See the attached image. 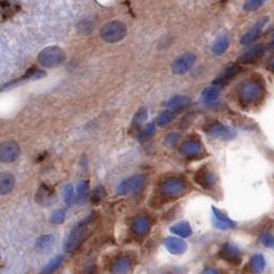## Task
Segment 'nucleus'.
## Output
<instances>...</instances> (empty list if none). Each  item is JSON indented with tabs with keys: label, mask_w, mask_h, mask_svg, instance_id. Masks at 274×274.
Wrapping results in <instances>:
<instances>
[{
	"label": "nucleus",
	"mask_w": 274,
	"mask_h": 274,
	"mask_svg": "<svg viewBox=\"0 0 274 274\" xmlns=\"http://www.w3.org/2000/svg\"><path fill=\"white\" fill-rule=\"evenodd\" d=\"M273 45H274V40H273Z\"/></svg>",
	"instance_id": "b1692460"
},
{
	"label": "nucleus",
	"mask_w": 274,
	"mask_h": 274,
	"mask_svg": "<svg viewBox=\"0 0 274 274\" xmlns=\"http://www.w3.org/2000/svg\"><path fill=\"white\" fill-rule=\"evenodd\" d=\"M265 51V48L263 45H257L254 46L250 49H247L246 51L239 57V61L242 63H252L255 62L256 60H258Z\"/></svg>",
	"instance_id": "9d476101"
},
{
	"label": "nucleus",
	"mask_w": 274,
	"mask_h": 274,
	"mask_svg": "<svg viewBox=\"0 0 274 274\" xmlns=\"http://www.w3.org/2000/svg\"><path fill=\"white\" fill-rule=\"evenodd\" d=\"M267 0H245L243 4V10L246 12L257 11L260 7H262Z\"/></svg>",
	"instance_id": "f3484780"
},
{
	"label": "nucleus",
	"mask_w": 274,
	"mask_h": 274,
	"mask_svg": "<svg viewBox=\"0 0 274 274\" xmlns=\"http://www.w3.org/2000/svg\"><path fill=\"white\" fill-rule=\"evenodd\" d=\"M220 91V87L219 86H212V87H208L203 90V97L207 100H212L214 98H217V96L219 94Z\"/></svg>",
	"instance_id": "aec40b11"
},
{
	"label": "nucleus",
	"mask_w": 274,
	"mask_h": 274,
	"mask_svg": "<svg viewBox=\"0 0 274 274\" xmlns=\"http://www.w3.org/2000/svg\"><path fill=\"white\" fill-rule=\"evenodd\" d=\"M21 149L17 143L13 141L0 144V162L12 163L20 157Z\"/></svg>",
	"instance_id": "0eeeda50"
},
{
	"label": "nucleus",
	"mask_w": 274,
	"mask_h": 274,
	"mask_svg": "<svg viewBox=\"0 0 274 274\" xmlns=\"http://www.w3.org/2000/svg\"><path fill=\"white\" fill-rule=\"evenodd\" d=\"M65 219V210L64 209H59L56 210L50 217V222L54 223V224H61V223Z\"/></svg>",
	"instance_id": "6ab92c4d"
},
{
	"label": "nucleus",
	"mask_w": 274,
	"mask_h": 274,
	"mask_svg": "<svg viewBox=\"0 0 274 274\" xmlns=\"http://www.w3.org/2000/svg\"><path fill=\"white\" fill-rule=\"evenodd\" d=\"M229 47V40L227 37L222 36L214 41L212 45V53L216 55H223Z\"/></svg>",
	"instance_id": "4468645a"
},
{
	"label": "nucleus",
	"mask_w": 274,
	"mask_h": 274,
	"mask_svg": "<svg viewBox=\"0 0 274 274\" xmlns=\"http://www.w3.org/2000/svg\"><path fill=\"white\" fill-rule=\"evenodd\" d=\"M268 70L271 71L272 73H274V57H272L270 60H269V62H268Z\"/></svg>",
	"instance_id": "5701e85b"
},
{
	"label": "nucleus",
	"mask_w": 274,
	"mask_h": 274,
	"mask_svg": "<svg viewBox=\"0 0 274 274\" xmlns=\"http://www.w3.org/2000/svg\"><path fill=\"white\" fill-rule=\"evenodd\" d=\"M269 22V17L268 16H263L261 17L260 20L257 21L252 27L248 29L243 36L241 37V40H240V43H241L242 45H248L254 43L257 39L259 38L260 33L262 32L264 26L267 25V23Z\"/></svg>",
	"instance_id": "423d86ee"
},
{
	"label": "nucleus",
	"mask_w": 274,
	"mask_h": 274,
	"mask_svg": "<svg viewBox=\"0 0 274 274\" xmlns=\"http://www.w3.org/2000/svg\"><path fill=\"white\" fill-rule=\"evenodd\" d=\"M240 71H241V67H240L239 65L237 64L229 65L221 73V75L218 76V79L214 81V84L219 86V87H223V86H225L226 84H228L231 80H233L236 75H238Z\"/></svg>",
	"instance_id": "1a4fd4ad"
},
{
	"label": "nucleus",
	"mask_w": 274,
	"mask_h": 274,
	"mask_svg": "<svg viewBox=\"0 0 274 274\" xmlns=\"http://www.w3.org/2000/svg\"><path fill=\"white\" fill-rule=\"evenodd\" d=\"M127 32L126 25L120 21H113L103 26L100 36L103 41L107 43H117L121 41Z\"/></svg>",
	"instance_id": "f03ea898"
},
{
	"label": "nucleus",
	"mask_w": 274,
	"mask_h": 274,
	"mask_svg": "<svg viewBox=\"0 0 274 274\" xmlns=\"http://www.w3.org/2000/svg\"><path fill=\"white\" fill-rule=\"evenodd\" d=\"M93 28V23L90 20H84L79 25H77V29L83 34H88L91 32Z\"/></svg>",
	"instance_id": "a211bd4d"
},
{
	"label": "nucleus",
	"mask_w": 274,
	"mask_h": 274,
	"mask_svg": "<svg viewBox=\"0 0 274 274\" xmlns=\"http://www.w3.org/2000/svg\"><path fill=\"white\" fill-rule=\"evenodd\" d=\"M73 197H74V192H73V186L71 184H67L64 187V200L67 206H71L73 202Z\"/></svg>",
	"instance_id": "412c9836"
},
{
	"label": "nucleus",
	"mask_w": 274,
	"mask_h": 274,
	"mask_svg": "<svg viewBox=\"0 0 274 274\" xmlns=\"http://www.w3.org/2000/svg\"><path fill=\"white\" fill-rule=\"evenodd\" d=\"M195 62L196 55L191 51H186V53L179 55L174 59L173 63H171V71L177 75L185 74L194 66Z\"/></svg>",
	"instance_id": "39448f33"
},
{
	"label": "nucleus",
	"mask_w": 274,
	"mask_h": 274,
	"mask_svg": "<svg viewBox=\"0 0 274 274\" xmlns=\"http://www.w3.org/2000/svg\"><path fill=\"white\" fill-rule=\"evenodd\" d=\"M36 201L43 207H48L55 200V191L47 184H41L36 193Z\"/></svg>",
	"instance_id": "6e6552de"
},
{
	"label": "nucleus",
	"mask_w": 274,
	"mask_h": 274,
	"mask_svg": "<svg viewBox=\"0 0 274 274\" xmlns=\"http://www.w3.org/2000/svg\"><path fill=\"white\" fill-rule=\"evenodd\" d=\"M187 102H188V99L185 97H176L169 102V104L174 107H179V106H183Z\"/></svg>",
	"instance_id": "4be33fe9"
},
{
	"label": "nucleus",
	"mask_w": 274,
	"mask_h": 274,
	"mask_svg": "<svg viewBox=\"0 0 274 274\" xmlns=\"http://www.w3.org/2000/svg\"><path fill=\"white\" fill-rule=\"evenodd\" d=\"M63 260V256L62 255H59L57 257H55L54 259H51L48 264L46 265V267L43 269L42 271V274H51L54 271H56L58 269V267L60 264H61Z\"/></svg>",
	"instance_id": "dca6fc26"
},
{
	"label": "nucleus",
	"mask_w": 274,
	"mask_h": 274,
	"mask_svg": "<svg viewBox=\"0 0 274 274\" xmlns=\"http://www.w3.org/2000/svg\"><path fill=\"white\" fill-rule=\"evenodd\" d=\"M15 185L14 177L9 173H0V195L11 193Z\"/></svg>",
	"instance_id": "9b49d317"
},
{
	"label": "nucleus",
	"mask_w": 274,
	"mask_h": 274,
	"mask_svg": "<svg viewBox=\"0 0 274 274\" xmlns=\"http://www.w3.org/2000/svg\"><path fill=\"white\" fill-rule=\"evenodd\" d=\"M43 76H45V72L40 70V68H37V67H31L30 70L26 73L25 75H23L21 79L16 80L10 84H8L5 86V88H10L12 87L13 85L20 83V82H23V81H31V80H39V79H42Z\"/></svg>",
	"instance_id": "f8f14e48"
},
{
	"label": "nucleus",
	"mask_w": 274,
	"mask_h": 274,
	"mask_svg": "<svg viewBox=\"0 0 274 274\" xmlns=\"http://www.w3.org/2000/svg\"><path fill=\"white\" fill-rule=\"evenodd\" d=\"M263 93L262 80L257 77H251L245 81L240 88V97L244 102H253L259 99Z\"/></svg>",
	"instance_id": "7ed1b4c3"
},
{
	"label": "nucleus",
	"mask_w": 274,
	"mask_h": 274,
	"mask_svg": "<svg viewBox=\"0 0 274 274\" xmlns=\"http://www.w3.org/2000/svg\"><path fill=\"white\" fill-rule=\"evenodd\" d=\"M76 199L77 202L83 204L86 199H87L88 192H89V187H88V182L86 181H81L79 184H77L76 187Z\"/></svg>",
	"instance_id": "2eb2a0df"
},
{
	"label": "nucleus",
	"mask_w": 274,
	"mask_h": 274,
	"mask_svg": "<svg viewBox=\"0 0 274 274\" xmlns=\"http://www.w3.org/2000/svg\"><path fill=\"white\" fill-rule=\"evenodd\" d=\"M0 258H2V255H0Z\"/></svg>",
	"instance_id": "393cba45"
},
{
	"label": "nucleus",
	"mask_w": 274,
	"mask_h": 274,
	"mask_svg": "<svg viewBox=\"0 0 274 274\" xmlns=\"http://www.w3.org/2000/svg\"><path fill=\"white\" fill-rule=\"evenodd\" d=\"M55 242V237L53 235H44L40 237L36 242V250L40 253H44L50 250Z\"/></svg>",
	"instance_id": "ddd939ff"
},
{
	"label": "nucleus",
	"mask_w": 274,
	"mask_h": 274,
	"mask_svg": "<svg viewBox=\"0 0 274 274\" xmlns=\"http://www.w3.org/2000/svg\"><path fill=\"white\" fill-rule=\"evenodd\" d=\"M91 222V218H86L81 221L79 224H76L68 234L65 243H64V251L67 253H73L77 248L83 244L85 241L86 236L88 233V227Z\"/></svg>",
	"instance_id": "f257e3e1"
},
{
	"label": "nucleus",
	"mask_w": 274,
	"mask_h": 274,
	"mask_svg": "<svg viewBox=\"0 0 274 274\" xmlns=\"http://www.w3.org/2000/svg\"><path fill=\"white\" fill-rule=\"evenodd\" d=\"M65 59L64 51L57 46H49L46 47L38 56L39 62L45 67L56 66L60 63H62Z\"/></svg>",
	"instance_id": "20e7f679"
}]
</instances>
